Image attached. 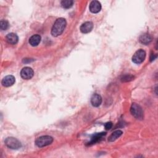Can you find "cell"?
Wrapping results in <instances>:
<instances>
[{"mask_svg": "<svg viewBox=\"0 0 158 158\" xmlns=\"http://www.w3.org/2000/svg\"><path fill=\"white\" fill-rule=\"evenodd\" d=\"M67 25V22L65 19L59 18L54 22L52 29H51V35L53 36H58L60 35Z\"/></svg>", "mask_w": 158, "mask_h": 158, "instance_id": "6da1fadb", "label": "cell"}, {"mask_svg": "<svg viewBox=\"0 0 158 158\" xmlns=\"http://www.w3.org/2000/svg\"><path fill=\"white\" fill-rule=\"evenodd\" d=\"M104 127L106 128V130H110L112 127V123L111 122H106L104 125Z\"/></svg>", "mask_w": 158, "mask_h": 158, "instance_id": "d6986e66", "label": "cell"}, {"mask_svg": "<svg viewBox=\"0 0 158 158\" xmlns=\"http://www.w3.org/2000/svg\"><path fill=\"white\" fill-rule=\"evenodd\" d=\"M139 41L141 43L146 45L152 41V37L148 33H144L139 36Z\"/></svg>", "mask_w": 158, "mask_h": 158, "instance_id": "4fadbf2b", "label": "cell"}, {"mask_svg": "<svg viewBox=\"0 0 158 158\" xmlns=\"http://www.w3.org/2000/svg\"><path fill=\"white\" fill-rule=\"evenodd\" d=\"M93 28V24L91 22H86L80 26V30L83 33H88L92 30Z\"/></svg>", "mask_w": 158, "mask_h": 158, "instance_id": "9c48e42d", "label": "cell"}, {"mask_svg": "<svg viewBox=\"0 0 158 158\" xmlns=\"http://www.w3.org/2000/svg\"><path fill=\"white\" fill-rule=\"evenodd\" d=\"M73 4V1L72 0H63L61 1V5L62 7L65 9L70 8Z\"/></svg>", "mask_w": 158, "mask_h": 158, "instance_id": "2e32d148", "label": "cell"}, {"mask_svg": "<svg viewBox=\"0 0 158 158\" xmlns=\"http://www.w3.org/2000/svg\"><path fill=\"white\" fill-rule=\"evenodd\" d=\"M53 141V138L51 136L46 135V136H42L39 138H38L35 140V144L38 147L42 148L46 146L51 144Z\"/></svg>", "mask_w": 158, "mask_h": 158, "instance_id": "7a4b0ae2", "label": "cell"}, {"mask_svg": "<svg viewBox=\"0 0 158 158\" xmlns=\"http://www.w3.org/2000/svg\"><path fill=\"white\" fill-rule=\"evenodd\" d=\"M146 57V52L143 49H138L135 52L132 57V61L135 64L143 62Z\"/></svg>", "mask_w": 158, "mask_h": 158, "instance_id": "5b68a950", "label": "cell"}, {"mask_svg": "<svg viewBox=\"0 0 158 158\" xmlns=\"http://www.w3.org/2000/svg\"><path fill=\"white\" fill-rule=\"evenodd\" d=\"M157 57V56L156 55V54H152L151 55V57H150V60L151 61H152V60H154Z\"/></svg>", "mask_w": 158, "mask_h": 158, "instance_id": "ffe728a7", "label": "cell"}, {"mask_svg": "<svg viewBox=\"0 0 158 158\" xmlns=\"http://www.w3.org/2000/svg\"><path fill=\"white\" fill-rule=\"evenodd\" d=\"M101 102H102V98L99 94L95 93L92 95L91 98V103L93 106L98 107L101 105Z\"/></svg>", "mask_w": 158, "mask_h": 158, "instance_id": "30bf717a", "label": "cell"}, {"mask_svg": "<svg viewBox=\"0 0 158 158\" xmlns=\"http://www.w3.org/2000/svg\"><path fill=\"white\" fill-rule=\"evenodd\" d=\"M33 75L34 72L33 69L29 67H23L20 72L21 77L25 80L31 79L33 77Z\"/></svg>", "mask_w": 158, "mask_h": 158, "instance_id": "8992f818", "label": "cell"}, {"mask_svg": "<svg viewBox=\"0 0 158 158\" xmlns=\"http://www.w3.org/2000/svg\"><path fill=\"white\" fill-rule=\"evenodd\" d=\"M122 131L121 130H116L115 131H114L111 135L109 137V142H112V141H115V139H117L118 137H120L122 135Z\"/></svg>", "mask_w": 158, "mask_h": 158, "instance_id": "9a60e30c", "label": "cell"}, {"mask_svg": "<svg viewBox=\"0 0 158 158\" xmlns=\"http://www.w3.org/2000/svg\"><path fill=\"white\" fill-rule=\"evenodd\" d=\"M15 79L13 75H7L2 80L1 83L2 86L6 87H9L13 85L15 83Z\"/></svg>", "mask_w": 158, "mask_h": 158, "instance_id": "52a82bcc", "label": "cell"}, {"mask_svg": "<svg viewBox=\"0 0 158 158\" xmlns=\"http://www.w3.org/2000/svg\"><path fill=\"white\" fill-rule=\"evenodd\" d=\"M6 145L12 149H18L21 148V143L14 137H8L5 139Z\"/></svg>", "mask_w": 158, "mask_h": 158, "instance_id": "277c9868", "label": "cell"}, {"mask_svg": "<svg viewBox=\"0 0 158 158\" xmlns=\"http://www.w3.org/2000/svg\"><path fill=\"white\" fill-rule=\"evenodd\" d=\"M6 40L7 43L11 44H15L19 40L18 36L14 33H10L6 36Z\"/></svg>", "mask_w": 158, "mask_h": 158, "instance_id": "7c38bea8", "label": "cell"}, {"mask_svg": "<svg viewBox=\"0 0 158 158\" xmlns=\"http://www.w3.org/2000/svg\"><path fill=\"white\" fill-rule=\"evenodd\" d=\"M89 9L92 13H98L101 9V3L98 1H93L89 4Z\"/></svg>", "mask_w": 158, "mask_h": 158, "instance_id": "ba28073f", "label": "cell"}, {"mask_svg": "<svg viewBox=\"0 0 158 158\" xmlns=\"http://www.w3.org/2000/svg\"><path fill=\"white\" fill-rule=\"evenodd\" d=\"M134 78V76L131 75H125L123 76H122V77L121 78V81L122 82H126V81H130L131 80H132Z\"/></svg>", "mask_w": 158, "mask_h": 158, "instance_id": "ac0fdd59", "label": "cell"}, {"mask_svg": "<svg viewBox=\"0 0 158 158\" xmlns=\"http://www.w3.org/2000/svg\"><path fill=\"white\" fill-rule=\"evenodd\" d=\"M130 112L132 115L136 118L142 120L143 118V112L141 107L136 103H133L130 107Z\"/></svg>", "mask_w": 158, "mask_h": 158, "instance_id": "3957f363", "label": "cell"}, {"mask_svg": "<svg viewBox=\"0 0 158 158\" xmlns=\"http://www.w3.org/2000/svg\"><path fill=\"white\" fill-rule=\"evenodd\" d=\"M106 135V132H102V133H96L94 135H93V136L91 138V140L89 142H88V145H91V144H93L98 141H99L104 136H105Z\"/></svg>", "mask_w": 158, "mask_h": 158, "instance_id": "8fae6325", "label": "cell"}, {"mask_svg": "<svg viewBox=\"0 0 158 158\" xmlns=\"http://www.w3.org/2000/svg\"><path fill=\"white\" fill-rule=\"evenodd\" d=\"M41 41L40 35L36 34L31 36L29 39V43L32 46H36Z\"/></svg>", "mask_w": 158, "mask_h": 158, "instance_id": "5bb4252c", "label": "cell"}, {"mask_svg": "<svg viewBox=\"0 0 158 158\" xmlns=\"http://www.w3.org/2000/svg\"><path fill=\"white\" fill-rule=\"evenodd\" d=\"M9 27V22L6 20H1L0 22V28L2 30H6Z\"/></svg>", "mask_w": 158, "mask_h": 158, "instance_id": "e0dca14e", "label": "cell"}]
</instances>
